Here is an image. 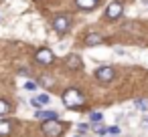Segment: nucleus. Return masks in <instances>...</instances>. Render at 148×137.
Segmentation results:
<instances>
[{"label":"nucleus","instance_id":"nucleus-1","mask_svg":"<svg viewBox=\"0 0 148 137\" xmlns=\"http://www.w3.org/2000/svg\"><path fill=\"white\" fill-rule=\"evenodd\" d=\"M63 103H65V107H69V109H79V107L85 105V97H83L77 89H67V91L63 93Z\"/></svg>","mask_w":148,"mask_h":137},{"label":"nucleus","instance_id":"nucleus-2","mask_svg":"<svg viewBox=\"0 0 148 137\" xmlns=\"http://www.w3.org/2000/svg\"><path fill=\"white\" fill-rule=\"evenodd\" d=\"M41 131H43L47 137H59V135H63L65 125H63L61 121H57V119H47V121L41 125Z\"/></svg>","mask_w":148,"mask_h":137},{"label":"nucleus","instance_id":"nucleus-3","mask_svg":"<svg viewBox=\"0 0 148 137\" xmlns=\"http://www.w3.org/2000/svg\"><path fill=\"white\" fill-rule=\"evenodd\" d=\"M114 77H116V71H114L112 67H101V69L95 71V79H97L99 83H110Z\"/></svg>","mask_w":148,"mask_h":137},{"label":"nucleus","instance_id":"nucleus-4","mask_svg":"<svg viewBox=\"0 0 148 137\" xmlns=\"http://www.w3.org/2000/svg\"><path fill=\"white\" fill-rule=\"evenodd\" d=\"M53 28H55L57 34H65L67 28H69V18H67V16H57V18L53 20Z\"/></svg>","mask_w":148,"mask_h":137},{"label":"nucleus","instance_id":"nucleus-5","mask_svg":"<svg viewBox=\"0 0 148 137\" xmlns=\"http://www.w3.org/2000/svg\"><path fill=\"white\" fill-rule=\"evenodd\" d=\"M35 59H37L39 65H51V63H53V53H51L49 49H41V51H37Z\"/></svg>","mask_w":148,"mask_h":137},{"label":"nucleus","instance_id":"nucleus-6","mask_svg":"<svg viewBox=\"0 0 148 137\" xmlns=\"http://www.w3.org/2000/svg\"><path fill=\"white\" fill-rule=\"evenodd\" d=\"M122 10H124V6H122L120 2H112V4L108 6V10H106V18H108V20H114V18H118V16L122 14Z\"/></svg>","mask_w":148,"mask_h":137},{"label":"nucleus","instance_id":"nucleus-7","mask_svg":"<svg viewBox=\"0 0 148 137\" xmlns=\"http://www.w3.org/2000/svg\"><path fill=\"white\" fill-rule=\"evenodd\" d=\"M65 67L71 69V71H81V69H83V63H81V59H79L77 55H69V57L65 59Z\"/></svg>","mask_w":148,"mask_h":137},{"label":"nucleus","instance_id":"nucleus-8","mask_svg":"<svg viewBox=\"0 0 148 137\" xmlns=\"http://www.w3.org/2000/svg\"><path fill=\"white\" fill-rule=\"evenodd\" d=\"M99 43H103V38H101V34H97V32H89V34L85 36V45H89V47H95V45H99Z\"/></svg>","mask_w":148,"mask_h":137},{"label":"nucleus","instance_id":"nucleus-9","mask_svg":"<svg viewBox=\"0 0 148 137\" xmlns=\"http://www.w3.org/2000/svg\"><path fill=\"white\" fill-rule=\"evenodd\" d=\"M75 4L83 10H91V8L97 6V0H75Z\"/></svg>","mask_w":148,"mask_h":137},{"label":"nucleus","instance_id":"nucleus-10","mask_svg":"<svg viewBox=\"0 0 148 137\" xmlns=\"http://www.w3.org/2000/svg\"><path fill=\"white\" fill-rule=\"evenodd\" d=\"M35 117L41 119V121H47V119H57V113L55 111H37Z\"/></svg>","mask_w":148,"mask_h":137},{"label":"nucleus","instance_id":"nucleus-11","mask_svg":"<svg viewBox=\"0 0 148 137\" xmlns=\"http://www.w3.org/2000/svg\"><path fill=\"white\" fill-rule=\"evenodd\" d=\"M47 103H49V95H39V97L33 99V105H35V107H39V105H47Z\"/></svg>","mask_w":148,"mask_h":137},{"label":"nucleus","instance_id":"nucleus-12","mask_svg":"<svg viewBox=\"0 0 148 137\" xmlns=\"http://www.w3.org/2000/svg\"><path fill=\"white\" fill-rule=\"evenodd\" d=\"M10 121H0V135H8L10 133Z\"/></svg>","mask_w":148,"mask_h":137},{"label":"nucleus","instance_id":"nucleus-13","mask_svg":"<svg viewBox=\"0 0 148 137\" xmlns=\"http://www.w3.org/2000/svg\"><path fill=\"white\" fill-rule=\"evenodd\" d=\"M8 113H10V105H8V101L0 99V115H8Z\"/></svg>","mask_w":148,"mask_h":137},{"label":"nucleus","instance_id":"nucleus-14","mask_svg":"<svg viewBox=\"0 0 148 137\" xmlns=\"http://www.w3.org/2000/svg\"><path fill=\"white\" fill-rule=\"evenodd\" d=\"M136 107L142 109V111H146L148 109V99H136Z\"/></svg>","mask_w":148,"mask_h":137},{"label":"nucleus","instance_id":"nucleus-15","mask_svg":"<svg viewBox=\"0 0 148 137\" xmlns=\"http://www.w3.org/2000/svg\"><path fill=\"white\" fill-rule=\"evenodd\" d=\"M93 131H95V133H106L108 129H106L101 123H97V121H95V125H93Z\"/></svg>","mask_w":148,"mask_h":137},{"label":"nucleus","instance_id":"nucleus-16","mask_svg":"<svg viewBox=\"0 0 148 137\" xmlns=\"http://www.w3.org/2000/svg\"><path fill=\"white\" fill-rule=\"evenodd\" d=\"M89 119H91L93 123H95V121H101V113H91V117H89Z\"/></svg>","mask_w":148,"mask_h":137},{"label":"nucleus","instance_id":"nucleus-17","mask_svg":"<svg viewBox=\"0 0 148 137\" xmlns=\"http://www.w3.org/2000/svg\"><path fill=\"white\" fill-rule=\"evenodd\" d=\"M25 89H29V91H35V89H37V85H35V83H31V81H29V83H27V85H25Z\"/></svg>","mask_w":148,"mask_h":137},{"label":"nucleus","instance_id":"nucleus-18","mask_svg":"<svg viewBox=\"0 0 148 137\" xmlns=\"http://www.w3.org/2000/svg\"><path fill=\"white\" fill-rule=\"evenodd\" d=\"M41 83H43V85H47V87H49V85H53V81H51V79H47V77H43V79H41Z\"/></svg>","mask_w":148,"mask_h":137},{"label":"nucleus","instance_id":"nucleus-19","mask_svg":"<svg viewBox=\"0 0 148 137\" xmlns=\"http://www.w3.org/2000/svg\"><path fill=\"white\" fill-rule=\"evenodd\" d=\"M108 133H112V135H118V133H120V129H118V127H110V129H108Z\"/></svg>","mask_w":148,"mask_h":137},{"label":"nucleus","instance_id":"nucleus-20","mask_svg":"<svg viewBox=\"0 0 148 137\" xmlns=\"http://www.w3.org/2000/svg\"><path fill=\"white\" fill-rule=\"evenodd\" d=\"M142 2H148V0H142Z\"/></svg>","mask_w":148,"mask_h":137}]
</instances>
